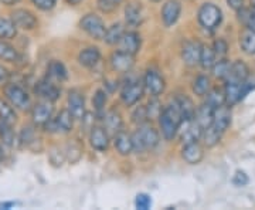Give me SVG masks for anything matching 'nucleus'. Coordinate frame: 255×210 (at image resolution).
I'll use <instances>...</instances> for the list:
<instances>
[{
  "label": "nucleus",
  "instance_id": "1",
  "mask_svg": "<svg viewBox=\"0 0 255 210\" xmlns=\"http://www.w3.org/2000/svg\"><path fill=\"white\" fill-rule=\"evenodd\" d=\"M180 122H182V114L173 101L170 105L163 108L162 114L159 115L160 131H162V135L166 141H172L177 135Z\"/></svg>",
  "mask_w": 255,
  "mask_h": 210
},
{
  "label": "nucleus",
  "instance_id": "2",
  "mask_svg": "<svg viewBox=\"0 0 255 210\" xmlns=\"http://www.w3.org/2000/svg\"><path fill=\"white\" fill-rule=\"evenodd\" d=\"M160 142V135L153 127L150 125H139V128L132 134V144L135 152H145L152 151Z\"/></svg>",
  "mask_w": 255,
  "mask_h": 210
},
{
  "label": "nucleus",
  "instance_id": "3",
  "mask_svg": "<svg viewBox=\"0 0 255 210\" xmlns=\"http://www.w3.org/2000/svg\"><path fill=\"white\" fill-rule=\"evenodd\" d=\"M197 20H199V24L204 30L211 31V30L217 28L221 24L223 11L214 3H204V4H201V7L199 9Z\"/></svg>",
  "mask_w": 255,
  "mask_h": 210
},
{
  "label": "nucleus",
  "instance_id": "4",
  "mask_svg": "<svg viewBox=\"0 0 255 210\" xmlns=\"http://www.w3.org/2000/svg\"><path fill=\"white\" fill-rule=\"evenodd\" d=\"M4 95H6V100L9 101L10 104L17 110L28 111L31 110V107H33L28 92L18 84L7 82L4 85Z\"/></svg>",
  "mask_w": 255,
  "mask_h": 210
},
{
  "label": "nucleus",
  "instance_id": "5",
  "mask_svg": "<svg viewBox=\"0 0 255 210\" xmlns=\"http://www.w3.org/2000/svg\"><path fill=\"white\" fill-rule=\"evenodd\" d=\"M80 27H81L88 36H91L92 38H95V40H104L105 31H107V27H105L104 20H102L100 16L94 14V13H88V14H85V16L80 20Z\"/></svg>",
  "mask_w": 255,
  "mask_h": 210
},
{
  "label": "nucleus",
  "instance_id": "6",
  "mask_svg": "<svg viewBox=\"0 0 255 210\" xmlns=\"http://www.w3.org/2000/svg\"><path fill=\"white\" fill-rule=\"evenodd\" d=\"M142 81H143L145 92H147L150 97H159L160 94H163L164 88H166V81H164L163 75L153 68H149L146 71Z\"/></svg>",
  "mask_w": 255,
  "mask_h": 210
},
{
  "label": "nucleus",
  "instance_id": "7",
  "mask_svg": "<svg viewBox=\"0 0 255 210\" xmlns=\"http://www.w3.org/2000/svg\"><path fill=\"white\" fill-rule=\"evenodd\" d=\"M145 92L143 88V81L140 80H130L128 81L121 91V100L127 105V107H132L139 102Z\"/></svg>",
  "mask_w": 255,
  "mask_h": 210
},
{
  "label": "nucleus",
  "instance_id": "8",
  "mask_svg": "<svg viewBox=\"0 0 255 210\" xmlns=\"http://www.w3.org/2000/svg\"><path fill=\"white\" fill-rule=\"evenodd\" d=\"M74 127V115L70 112V110H63L58 112L55 118H51L44 128L50 132H61V134H68L71 132Z\"/></svg>",
  "mask_w": 255,
  "mask_h": 210
},
{
  "label": "nucleus",
  "instance_id": "9",
  "mask_svg": "<svg viewBox=\"0 0 255 210\" xmlns=\"http://www.w3.org/2000/svg\"><path fill=\"white\" fill-rule=\"evenodd\" d=\"M110 63L112 70L117 71V73H130V70L135 65V55L129 54V53L122 51V50H118V51L111 54Z\"/></svg>",
  "mask_w": 255,
  "mask_h": 210
},
{
  "label": "nucleus",
  "instance_id": "10",
  "mask_svg": "<svg viewBox=\"0 0 255 210\" xmlns=\"http://www.w3.org/2000/svg\"><path fill=\"white\" fill-rule=\"evenodd\" d=\"M34 92L41 100L54 102V101L60 98L61 90L57 87V84L53 80H50L48 77H46V78H43V80H40V81L37 82L36 87H34Z\"/></svg>",
  "mask_w": 255,
  "mask_h": 210
},
{
  "label": "nucleus",
  "instance_id": "11",
  "mask_svg": "<svg viewBox=\"0 0 255 210\" xmlns=\"http://www.w3.org/2000/svg\"><path fill=\"white\" fill-rule=\"evenodd\" d=\"M10 18L14 21L17 28H23V30H34L38 26L36 14L27 9L13 10L10 14Z\"/></svg>",
  "mask_w": 255,
  "mask_h": 210
},
{
  "label": "nucleus",
  "instance_id": "12",
  "mask_svg": "<svg viewBox=\"0 0 255 210\" xmlns=\"http://www.w3.org/2000/svg\"><path fill=\"white\" fill-rule=\"evenodd\" d=\"M53 114H54V107H53V102H50V101L43 100L31 108L33 122L36 125H41V127H44L47 122L53 118Z\"/></svg>",
  "mask_w": 255,
  "mask_h": 210
},
{
  "label": "nucleus",
  "instance_id": "13",
  "mask_svg": "<svg viewBox=\"0 0 255 210\" xmlns=\"http://www.w3.org/2000/svg\"><path fill=\"white\" fill-rule=\"evenodd\" d=\"M182 13V3L179 0H167L162 7V21L166 27H172L177 23Z\"/></svg>",
  "mask_w": 255,
  "mask_h": 210
},
{
  "label": "nucleus",
  "instance_id": "14",
  "mask_svg": "<svg viewBox=\"0 0 255 210\" xmlns=\"http://www.w3.org/2000/svg\"><path fill=\"white\" fill-rule=\"evenodd\" d=\"M201 47L199 41H193V40H187L182 47V58L183 63L189 67H194L200 63V53Z\"/></svg>",
  "mask_w": 255,
  "mask_h": 210
},
{
  "label": "nucleus",
  "instance_id": "15",
  "mask_svg": "<svg viewBox=\"0 0 255 210\" xmlns=\"http://www.w3.org/2000/svg\"><path fill=\"white\" fill-rule=\"evenodd\" d=\"M119 50L122 51H127L129 54L136 55L140 50L142 46V38L140 34L136 31H125L124 36L121 38V41L118 43Z\"/></svg>",
  "mask_w": 255,
  "mask_h": 210
},
{
  "label": "nucleus",
  "instance_id": "16",
  "mask_svg": "<svg viewBox=\"0 0 255 210\" xmlns=\"http://www.w3.org/2000/svg\"><path fill=\"white\" fill-rule=\"evenodd\" d=\"M110 134L104 127H92L90 132V144L98 152H105L110 148Z\"/></svg>",
  "mask_w": 255,
  "mask_h": 210
},
{
  "label": "nucleus",
  "instance_id": "17",
  "mask_svg": "<svg viewBox=\"0 0 255 210\" xmlns=\"http://www.w3.org/2000/svg\"><path fill=\"white\" fill-rule=\"evenodd\" d=\"M231 107L227 105V104H224V105H221L219 108H216L214 110V117H213V122H211V125L214 127V128H217L220 132H226L228 128H230V125H231Z\"/></svg>",
  "mask_w": 255,
  "mask_h": 210
},
{
  "label": "nucleus",
  "instance_id": "18",
  "mask_svg": "<svg viewBox=\"0 0 255 210\" xmlns=\"http://www.w3.org/2000/svg\"><path fill=\"white\" fill-rule=\"evenodd\" d=\"M125 20H127L128 26L130 27H137L143 23L145 14H143V7L140 3L137 1H130L128 3L125 7Z\"/></svg>",
  "mask_w": 255,
  "mask_h": 210
},
{
  "label": "nucleus",
  "instance_id": "19",
  "mask_svg": "<svg viewBox=\"0 0 255 210\" xmlns=\"http://www.w3.org/2000/svg\"><path fill=\"white\" fill-rule=\"evenodd\" d=\"M68 110L74 115V118L82 119L85 115V98L78 90L68 92Z\"/></svg>",
  "mask_w": 255,
  "mask_h": 210
},
{
  "label": "nucleus",
  "instance_id": "20",
  "mask_svg": "<svg viewBox=\"0 0 255 210\" xmlns=\"http://www.w3.org/2000/svg\"><path fill=\"white\" fill-rule=\"evenodd\" d=\"M104 128L110 134V137H115L124 128L122 115L117 110H111L104 115Z\"/></svg>",
  "mask_w": 255,
  "mask_h": 210
},
{
  "label": "nucleus",
  "instance_id": "21",
  "mask_svg": "<svg viewBox=\"0 0 255 210\" xmlns=\"http://www.w3.org/2000/svg\"><path fill=\"white\" fill-rule=\"evenodd\" d=\"M203 148L199 142H190V144H184L182 149V158L184 162L189 165H199L203 161Z\"/></svg>",
  "mask_w": 255,
  "mask_h": 210
},
{
  "label": "nucleus",
  "instance_id": "22",
  "mask_svg": "<svg viewBox=\"0 0 255 210\" xmlns=\"http://www.w3.org/2000/svg\"><path fill=\"white\" fill-rule=\"evenodd\" d=\"M101 60V51L98 47H87L80 51L78 54V63L82 67L87 68H92L100 63Z\"/></svg>",
  "mask_w": 255,
  "mask_h": 210
},
{
  "label": "nucleus",
  "instance_id": "23",
  "mask_svg": "<svg viewBox=\"0 0 255 210\" xmlns=\"http://www.w3.org/2000/svg\"><path fill=\"white\" fill-rule=\"evenodd\" d=\"M114 145H115V149L118 151L119 155L128 156L133 152L132 135L127 134L125 131H121L114 137Z\"/></svg>",
  "mask_w": 255,
  "mask_h": 210
},
{
  "label": "nucleus",
  "instance_id": "24",
  "mask_svg": "<svg viewBox=\"0 0 255 210\" xmlns=\"http://www.w3.org/2000/svg\"><path fill=\"white\" fill-rule=\"evenodd\" d=\"M213 117H214V108L210 107L209 104H206V102L203 105H200L196 110V114H194V119H196V122L203 128V131L207 128L209 125H211Z\"/></svg>",
  "mask_w": 255,
  "mask_h": 210
},
{
  "label": "nucleus",
  "instance_id": "25",
  "mask_svg": "<svg viewBox=\"0 0 255 210\" xmlns=\"http://www.w3.org/2000/svg\"><path fill=\"white\" fill-rule=\"evenodd\" d=\"M47 77L53 81L63 82L68 78V73H67V68L65 65L58 61V60H53L48 67H47Z\"/></svg>",
  "mask_w": 255,
  "mask_h": 210
},
{
  "label": "nucleus",
  "instance_id": "26",
  "mask_svg": "<svg viewBox=\"0 0 255 210\" xmlns=\"http://www.w3.org/2000/svg\"><path fill=\"white\" fill-rule=\"evenodd\" d=\"M248 78H250V68H248V65L244 61L237 60V61L231 63V70H230V75H228L227 80H234V81L243 82L247 81Z\"/></svg>",
  "mask_w": 255,
  "mask_h": 210
},
{
  "label": "nucleus",
  "instance_id": "27",
  "mask_svg": "<svg viewBox=\"0 0 255 210\" xmlns=\"http://www.w3.org/2000/svg\"><path fill=\"white\" fill-rule=\"evenodd\" d=\"M174 104L177 105V108L182 114V119L186 118H194V114H196V107L193 104V101L186 97V95H179L174 98Z\"/></svg>",
  "mask_w": 255,
  "mask_h": 210
},
{
  "label": "nucleus",
  "instance_id": "28",
  "mask_svg": "<svg viewBox=\"0 0 255 210\" xmlns=\"http://www.w3.org/2000/svg\"><path fill=\"white\" fill-rule=\"evenodd\" d=\"M240 47L248 55H255V31L244 28L240 34Z\"/></svg>",
  "mask_w": 255,
  "mask_h": 210
},
{
  "label": "nucleus",
  "instance_id": "29",
  "mask_svg": "<svg viewBox=\"0 0 255 210\" xmlns=\"http://www.w3.org/2000/svg\"><path fill=\"white\" fill-rule=\"evenodd\" d=\"M20 58V54L16 50V47L11 46L6 40L0 38V60L6 63H16Z\"/></svg>",
  "mask_w": 255,
  "mask_h": 210
},
{
  "label": "nucleus",
  "instance_id": "30",
  "mask_svg": "<svg viewBox=\"0 0 255 210\" xmlns=\"http://www.w3.org/2000/svg\"><path fill=\"white\" fill-rule=\"evenodd\" d=\"M206 104H209L210 107H213L214 110L219 108L221 105L226 104V94H224V88H210V91L206 94Z\"/></svg>",
  "mask_w": 255,
  "mask_h": 210
},
{
  "label": "nucleus",
  "instance_id": "31",
  "mask_svg": "<svg viewBox=\"0 0 255 210\" xmlns=\"http://www.w3.org/2000/svg\"><path fill=\"white\" fill-rule=\"evenodd\" d=\"M124 33H125L124 26H122L121 23H115V24H112L111 27L107 28L105 36H104V40H105V43L110 44V46H117L119 41H121L122 36H124Z\"/></svg>",
  "mask_w": 255,
  "mask_h": 210
},
{
  "label": "nucleus",
  "instance_id": "32",
  "mask_svg": "<svg viewBox=\"0 0 255 210\" xmlns=\"http://www.w3.org/2000/svg\"><path fill=\"white\" fill-rule=\"evenodd\" d=\"M0 121L7 122L10 125L16 124V121H17V115H16L13 105L9 101L3 100L1 97H0Z\"/></svg>",
  "mask_w": 255,
  "mask_h": 210
},
{
  "label": "nucleus",
  "instance_id": "33",
  "mask_svg": "<svg viewBox=\"0 0 255 210\" xmlns=\"http://www.w3.org/2000/svg\"><path fill=\"white\" fill-rule=\"evenodd\" d=\"M223 132H220L219 129L214 128L213 125H209L207 128L203 131V135H201V139L204 142V145L207 148H214V146L219 144L223 138Z\"/></svg>",
  "mask_w": 255,
  "mask_h": 210
},
{
  "label": "nucleus",
  "instance_id": "34",
  "mask_svg": "<svg viewBox=\"0 0 255 210\" xmlns=\"http://www.w3.org/2000/svg\"><path fill=\"white\" fill-rule=\"evenodd\" d=\"M17 36V26L11 18L0 17V38L10 40Z\"/></svg>",
  "mask_w": 255,
  "mask_h": 210
},
{
  "label": "nucleus",
  "instance_id": "35",
  "mask_svg": "<svg viewBox=\"0 0 255 210\" xmlns=\"http://www.w3.org/2000/svg\"><path fill=\"white\" fill-rule=\"evenodd\" d=\"M237 17L238 21H240L244 27L255 31V10L244 6L243 9H240L237 11Z\"/></svg>",
  "mask_w": 255,
  "mask_h": 210
},
{
  "label": "nucleus",
  "instance_id": "36",
  "mask_svg": "<svg viewBox=\"0 0 255 210\" xmlns=\"http://www.w3.org/2000/svg\"><path fill=\"white\" fill-rule=\"evenodd\" d=\"M217 55L214 53L213 47L210 46H203L201 47V53H200V63L199 64L204 68V70H211L213 65L216 64L217 61Z\"/></svg>",
  "mask_w": 255,
  "mask_h": 210
},
{
  "label": "nucleus",
  "instance_id": "37",
  "mask_svg": "<svg viewBox=\"0 0 255 210\" xmlns=\"http://www.w3.org/2000/svg\"><path fill=\"white\" fill-rule=\"evenodd\" d=\"M210 88H211V81L204 74L197 75L196 80L193 81V92L199 97H206V94L210 91Z\"/></svg>",
  "mask_w": 255,
  "mask_h": 210
},
{
  "label": "nucleus",
  "instance_id": "38",
  "mask_svg": "<svg viewBox=\"0 0 255 210\" xmlns=\"http://www.w3.org/2000/svg\"><path fill=\"white\" fill-rule=\"evenodd\" d=\"M213 74L214 77H217L219 80H227L228 75H230V70H231V63L226 60V58H219L216 61V64L213 65Z\"/></svg>",
  "mask_w": 255,
  "mask_h": 210
},
{
  "label": "nucleus",
  "instance_id": "39",
  "mask_svg": "<svg viewBox=\"0 0 255 210\" xmlns=\"http://www.w3.org/2000/svg\"><path fill=\"white\" fill-rule=\"evenodd\" d=\"M92 104H94V110H95V114L98 118H104L105 115V105H107V94L104 90H98L94 95V100H92Z\"/></svg>",
  "mask_w": 255,
  "mask_h": 210
},
{
  "label": "nucleus",
  "instance_id": "40",
  "mask_svg": "<svg viewBox=\"0 0 255 210\" xmlns=\"http://www.w3.org/2000/svg\"><path fill=\"white\" fill-rule=\"evenodd\" d=\"M13 125L7 122L0 121V139L6 146H11L14 144V131L11 129Z\"/></svg>",
  "mask_w": 255,
  "mask_h": 210
},
{
  "label": "nucleus",
  "instance_id": "41",
  "mask_svg": "<svg viewBox=\"0 0 255 210\" xmlns=\"http://www.w3.org/2000/svg\"><path fill=\"white\" fill-rule=\"evenodd\" d=\"M162 102L157 100L156 97H153L152 100L147 102L146 105V112H147V118L149 119H156L159 118V115L162 114Z\"/></svg>",
  "mask_w": 255,
  "mask_h": 210
},
{
  "label": "nucleus",
  "instance_id": "42",
  "mask_svg": "<svg viewBox=\"0 0 255 210\" xmlns=\"http://www.w3.org/2000/svg\"><path fill=\"white\" fill-rule=\"evenodd\" d=\"M213 50L217 55V58H226L228 53V43L224 38H217L213 44Z\"/></svg>",
  "mask_w": 255,
  "mask_h": 210
},
{
  "label": "nucleus",
  "instance_id": "43",
  "mask_svg": "<svg viewBox=\"0 0 255 210\" xmlns=\"http://www.w3.org/2000/svg\"><path fill=\"white\" fill-rule=\"evenodd\" d=\"M135 206H136V209L147 210L152 206V199H150V196L146 195V193H139L136 196V199H135Z\"/></svg>",
  "mask_w": 255,
  "mask_h": 210
},
{
  "label": "nucleus",
  "instance_id": "44",
  "mask_svg": "<svg viewBox=\"0 0 255 210\" xmlns=\"http://www.w3.org/2000/svg\"><path fill=\"white\" fill-rule=\"evenodd\" d=\"M132 119L137 125H143L146 124L149 118H147V112H146V107H137L135 112L132 114Z\"/></svg>",
  "mask_w": 255,
  "mask_h": 210
},
{
  "label": "nucleus",
  "instance_id": "45",
  "mask_svg": "<svg viewBox=\"0 0 255 210\" xmlns=\"http://www.w3.org/2000/svg\"><path fill=\"white\" fill-rule=\"evenodd\" d=\"M122 0H98V7L105 13H110L118 7Z\"/></svg>",
  "mask_w": 255,
  "mask_h": 210
},
{
  "label": "nucleus",
  "instance_id": "46",
  "mask_svg": "<svg viewBox=\"0 0 255 210\" xmlns=\"http://www.w3.org/2000/svg\"><path fill=\"white\" fill-rule=\"evenodd\" d=\"M33 4L37 9L43 10V11H48V10L54 9L57 4V0H31Z\"/></svg>",
  "mask_w": 255,
  "mask_h": 210
},
{
  "label": "nucleus",
  "instance_id": "47",
  "mask_svg": "<svg viewBox=\"0 0 255 210\" xmlns=\"http://www.w3.org/2000/svg\"><path fill=\"white\" fill-rule=\"evenodd\" d=\"M233 182H234V185H237V186H246L247 183H248V176L246 175V172L237 171L234 179H233Z\"/></svg>",
  "mask_w": 255,
  "mask_h": 210
},
{
  "label": "nucleus",
  "instance_id": "48",
  "mask_svg": "<svg viewBox=\"0 0 255 210\" xmlns=\"http://www.w3.org/2000/svg\"><path fill=\"white\" fill-rule=\"evenodd\" d=\"M10 77H11V74L9 70L4 65L0 64V85H6L10 81Z\"/></svg>",
  "mask_w": 255,
  "mask_h": 210
},
{
  "label": "nucleus",
  "instance_id": "49",
  "mask_svg": "<svg viewBox=\"0 0 255 210\" xmlns=\"http://www.w3.org/2000/svg\"><path fill=\"white\" fill-rule=\"evenodd\" d=\"M227 4L233 10L238 11V10L244 7V0H227Z\"/></svg>",
  "mask_w": 255,
  "mask_h": 210
},
{
  "label": "nucleus",
  "instance_id": "50",
  "mask_svg": "<svg viewBox=\"0 0 255 210\" xmlns=\"http://www.w3.org/2000/svg\"><path fill=\"white\" fill-rule=\"evenodd\" d=\"M0 1L6 6H13V4H17L20 0H0Z\"/></svg>",
  "mask_w": 255,
  "mask_h": 210
},
{
  "label": "nucleus",
  "instance_id": "51",
  "mask_svg": "<svg viewBox=\"0 0 255 210\" xmlns=\"http://www.w3.org/2000/svg\"><path fill=\"white\" fill-rule=\"evenodd\" d=\"M67 4H70V6H77V4H80L81 1H84V0H64Z\"/></svg>",
  "mask_w": 255,
  "mask_h": 210
},
{
  "label": "nucleus",
  "instance_id": "52",
  "mask_svg": "<svg viewBox=\"0 0 255 210\" xmlns=\"http://www.w3.org/2000/svg\"><path fill=\"white\" fill-rule=\"evenodd\" d=\"M13 206H16V203H13V202H9V203H0V208H4V209L13 208Z\"/></svg>",
  "mask_w": 255,
  "mask_h": 210
},
{
  "label": "nucleus",
  "instance_id": "53",
  "mask_svg": "<svg viewBox=\"0 0 255 210\" xmlns=\"http://www.w3.org/2000/svg\"><path fill=\"white\" fill-rule=\"evenodd\" d=\"M250 7L255 10V0H250Z\"/></svg>",
  "mask_w": 255,
  "mask_h": 210
},
{
  "label": "nucleus",
  "instance_id": "54",
  "mask_svg": "<svg viewBox=\"0 0 255 210\" xmlns=\"http://www.w3.org/2000/svg\"><path fill=\"white\" fill-rule=\"evenodd\" d=\"M1 159H3V149H1V146H0V162H1Z\"/></svg>",
  "mask_w": 255,
  "mask_h": 210
},
{
  "label": "nucleus",
  "instance_id": "55",
  "mask_svg": "<svg viewBox=\"0 0 255 210\" xmlns=\"http://www.w3.org/2000/svg\"><path fill=\"white\" fill-rule=\"evenodd\" d=\"M150 1H155L156 3V1H160V0H150Z\"/></svg>",
  "mask_w": 255,
  "mask_h": 210
}]
</instances>
